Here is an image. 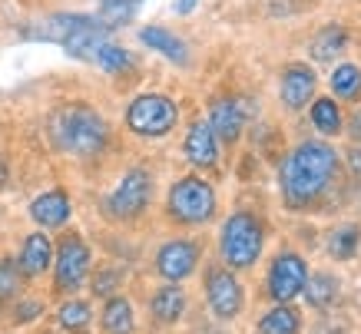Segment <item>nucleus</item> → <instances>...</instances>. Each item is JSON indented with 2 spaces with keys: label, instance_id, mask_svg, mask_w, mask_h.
Listing matches in <instances>:
<instances>
[{
  "label": "nucleus",
  "instance_id": "12",
  "mask_svg": "<svg viewBox=\"0 0 361 334\" xmlns=\"http://www.w3.org/2000/svg\"><path fill=\"white\" fill-rule=\"evenodd\" d=\"M315 93V73L308 70L305 63H292L282 73V99L285 106L302 109Z\"/></svg>",
  "mask_w": 361,
  "mask_h": 334
},
{
  "label": "nucleus",
  "instance_id": "3",
  "mask_svg": "<svg viewBox=\"0 0 361 334\" xmlns=\"http://www.w3.org/2000/svg\"><path fill=\"white\" fill-rule=\"evenodd\" d=\"M169 212H173L176 222L183 225H202L212 218L216 212V195H212V185L189 175V179H179L169 192Z\"/></svg>",
  "mask_w": 361,
  "mask_h": 334
},
{
  "label": "nucleus",
  "instance_id": "2",
  "mask_svg": "<svg viewBox=\"0 0 361 334\" xmlns=\"http://www.w3.org/2000/svg\"><path fill=\"white\" fill-rule=\"evenodd\" d=\"M50 136L60 149L73 152V156H93L106 146L110 130L97 109L83 106V103H70V106L56 109L50 119Z\"/></svg>",
  "mask_w": 361,
  "mask_h": 334
},
{
  "label": "nucleus",
  "instance_id": "28",
  "mask_svg": "<svg viewBox=\"0 0 361 334\" xmlns=\"http://www.w3.org/2000/svg\"><path fill=\"white\" fill-rule=\"evenodd\" d=\"M17 288H20V268H17L11 259H4L0 261V302L13 298Z\"/></svg>",
  "mask_w": 361,
  "mask_h": 334
},
{
  "label": "nucleus",
  "instance_id": "7",
  "mask_svg": "<svg viewBox=\"0 0 361 334\" xmlns=\"http://www.w3.org/2000/svg\"><path fill=\"white\" fill-rule=\"evenodd\" d=\"M90 271V248L83 245V238L70 235L60 242V252H56V285L66 291H73L83 285Z\"/></svg>",
  "mask_w": 361,
  "mask_h": 334
},
{
  "label": "nucleus",
  "instance_id": "29",
  "mask_svg": "<svg viewBox=\"0 0 361 334\" xmlns=\"http://www.w3.org/2000/svg\"><path fill=\"white\" fill-rule=\"evenodd\" d=\"M116 281H120V275H116V271H99L97 275V281H93V291H97V295H110L113 288H116Z\"/></svg>",
  "mask_w": 361,
  "mask_h": 334
},
{
  "label": "nucleus",
  "instance_id": "31",
  "mask_svg": "<svg viewBox=\"0 0 361 334\" xmlns=\"http://www.w3.org/2000/svg\"><path fill=\"white\" fill-rule=\"evenodd\" d=\"M196 4H199V0H176L173 11H176V13H189L192 7H196Z\"/></svg>",
  "mask_w": 361,
  "mask_h": 334
},
{
  "label": "nucleus",
  "instance_id": "19",
  "mask_svg": "<svg viewBox=\"0 0 361 334\" xmlns=\"http://www.w3.org/2000/svg\"><path fill=\"white\" fill-rule=\"evenodd\" d=\"M183 308H186V295H183L179 288H163L153 298V314L163 324H173L176 318L183 314Z\"/></svg>",
  "mask_w": 361,
  "mask_h": 334
},
{
  "label": "nucleus",
  "instance_id": "16",
  "mask_svg": "<svg viewBox=\"0 0 361 334\" xmlns=\"http://www.w3.org/2000/svg\"><path fill=\"white\" fill-rule=\"evenodd\" d=\"M140 40L146 47H153V50H159L163 56H169L173 63H186L189 60V50H186V44L179 40V37H173L169 30H163V27H142V33H140Z\"/></svg>",
  "mask_w": 361,
  "mask_h": 334
},
{
  "label": "nucleus",
  "instance_id": "1",
  "mask_svg": "<svg viewBox=\"0 0 361 334\" xmlns=\"http://www.w3.org/2000/svg\"><path fill=\"white\" fill-rule=\"evenodd\" d=\"M331 173H335V152H331V146H325V142H305V146H298L285 159V169H282V185H285L288 202L292 205L312 202L325 189Z\"/></svg>",
  "mask_w": 361,
  "mask_h": 334
},
{
  "label": "nucleus",
  "instance_id": "17",
  "mask_svg": "<svg viewBox=\"0 0 361 334\" xmlns=\"http://www.w3.org/2000/svg\"><path fill=\"white\" fill-rule=\"evenodd\" d=\"M50 255H54V248H50V238L47 235H30L23 242V252H20V271L23 275H44L47 265H50Z\"/></svg>",
  "mask_w": 361,
  "mask_h": 334
},
{
  "label": "nucleus",
  "instance_id": "10",
  "mask_svg": "<svg viewBox=\"0 0 361 334\" xmlns=\"http://www.w3.org/2000/svg\"><path fill=\"white\" fill-rule=\"evenodd\" d=\"M196 259H199V252L192 242H169V245L159 248L156 268H159V275H163L166 281H183L192 275Z\"/></svg>",
  "mask_w": 361,
  "mask_h": 334
},
{
  "label": "nucleus",
  "instance_id": "13",
  "mask_svg": "<svg viewBox=\"0 0 361 334\" xmlns=\"http://www.w3.org/2000/svg\"><path fill=\"white\" fill-rule=\"evenodd\" d=\"M30 216L37 218L40 225H47V228H60L66 218H70V199H66L60 189H54V192H44L40 199H33Z\"/></svg>",
  "mask_w": 361,
  "mask_h": 334
},
{
  "label": "nucleus",
  "instance_id": "24",
  "mask_svg": "<svg viewBox=\"0 0 361 334\" xmlns=\"http://www.w3.org/2000/svg\"><path fill=\"white\" fill-rule=\"evenodd\" d=\"M361 242V232L355 225H341L335 228L329 235V252L335 255V259H351L355 255V248H358Z\"/></svg>",
  "mask_w": 361,
  "mask_h": 334
},
{
  "label": "nucleus",
  "instance_id": "20",
  "mask_svg": "<svg viewBox=\"0 0 361 334\" xmlns=\"http://www.w3.org/2000/svg\"><path fill=\"white\" fill-rule=\"evenodd\" d=\"M312 123H315L318 132H325V136H335L341 130V109L335 99H315V106H312Z\"/></svg>",
  "mask_w": 361,
  "mask_h": 334
},
{
  "label": "nucleus",
  "instance_id": "14",
  "mask_svg": "<svg viewBox=\"0 0 361 334\" xmlns=\"http://www.w3.org/2000/svg\"><path fill=\"white\" fill-rule=\"evenodd\" d=\"M186 156L189 162H196V166H216L219 159V146H216V132L209 130L206 123H196L192 130L186 132Z\"/></svg>",
  "mask_w": 361,
  "mask_h": 334
},
{
  "label": "nucleus",
  "instance_id": "4",
  "mask_svg": "<svg viewBox=\"0 0 361 334\" xmlns=\"http://www.w3.org/2000/svg\"><path fill=\"white\" fill-rule=\"evenodd\" d=\"M222 255L232 268H249L252 261L262 255V225L259 218L245 216H232L222 228Z\"/></svg>",
  "mask_w": 361,
  "mask_h": 334
},
{
  "label": "nucleus",
  "instance_id": "35",
  "mask_svg": "<svg viewBox=\"0 0 361 334\" xmlns=\"http://www.w3.org/2000/svg\"><path fill=\"white\" fill-rule=\"evenodd\" d=\"M351 130H355V140H358L361 136V119H355V126H351Z\"/></svg>",
  "mask_w": 361,
  "mask_h": 334
},
{
  "label": "nucleus",
  "instance_id": "23",
  "mask_svg": "<svg viewBox=\"0 0 361 334\" xmlns=\"http://www.w3.org/2000/svg\"><path fill=\"white\" fill-rule=\"evenodd\" d=\"M341 50H345V30H341V27L322 30L315 37V44H312V56H315L318 63H329L331 56H338Z\"/></svg>",
  "mask_w": 361,
  "mask_h": 334
},
{
  "label": "nucleus",
  "instance_id": "32",
  "mask_svg": "<svg viewBox=\"0 0 361 334\" xmlns=\"http://www.w3.org/2000/svg\"><path fill=\"white\" fill-rule=\"evenodd\" d=\"M351 169H355V173H361V149L351 152Z\"/></svg>",
  "mask_w": 361,
  "mask_h": 334
},
{
  "label": "nucleus",
  "instance_id": "5",
  "mask_svg": "<svg viewBox=\"0 0 361 334\" xmlns=\"http://www.w3.org/2000/svg\"><path fill=\"white\" fill-rule=\"evenodd\" d=\"M176 119H179V109L166 97H140L126 109V123L140 136H166L176 126Z\"/></svg>",
  "mask_w": 361,
  "mask_h": 334
},
{
  "label": "nucleus",
  "instance_id": "30",
  "mask_svg": "<svg viewBox=\"0 0 361 334\" xmlns=\"http://www.w3.org/2000/svg\"><path fill=\"white\" fill-rule=\"evenodd\" d=\"M40 311H44V304H40V302H27V304H20L17 318H20V321H27V318H37Z\"/></svg>",
  "mask_w": 361,
  "mask_h": 334
},
{
  "label": "nucleus",
  "instance_id": "25",
  "mask_svg": "<svg viewBox=\"0 0 361 334\" xmlns=\"http://www.w3.org/2000/svg\"><path fill=\"white\" fill-rule=\"evenodd\" d=\"M106 73H123V70H130L133 66V56L123 50V47H116V44H103L97 50V56H93Z\"/></svg>",
  "mask_w": 361,
  "mask_h": 334
},
{
  "label": "nucleus",
  "instance_id": "8",
  "mask_svg": "<svg viewBox=\"0 0 361 334\" xmlns=\"http://www.w3.org/2000/svg\"><path fill=\"white\" fill-rule=\"evenodd\" d=\"M305 278L308 268L298 255H279L272 271H269V291H272L275 302H292L298 291L305 288Z\"/></svg>",
  "mask_w": 361,
  "mask_h": 334
},
{
  "label": "nucleus",
  "instance_id": "26",
  "mask_svg": "<svg viewBox=\"0 0 361 334\" xmlns=\"http://www.w3.org/2000/svg\"><path fill=\"white\" fill-rule=\"evenodd\" d=\"M305 298H308V304H315V308L329 304L331 298H335V278H331V275H308Z\"/></svg>",
  "mask_w": 361,
  "mask_h": 334
},
{
  "label": "nucleus",
  "instance_id": "18",
  "mask_svg": "<svg viewBox=\"0 0 361 334\" xmlns=\"http://www.w3.org/2000/svg\"><path fill=\"white\" fill-rule=\"evenodd\" d=\"M103 328H106V334H130L133 331V308L126 298H110V302H106Z\"/></svg>",
  "mask_w": 361,
  "mask_h": 334
},
{
  "label": "nucleus",
  "instance_id": "9",
  "mask_svg": "<svg viewBox=\"0 0 361 334\" xmlns=\"http://www.w3.org/2000/svg\"><path fill=\"white\" fill-rule=\"evenodd\" d=\"M206 295H209V308H212L216 318H235V314H239L242 288H239V281L232 278L229 271H209Z\"/></svg>",
  "mask_w": 361,
  "mask_h": 334
},
{
  "label": "nucleus",
  "instance_id": "33",
  "mask_svg": "<svg viewBox=\"0 0 361 334\" xmlns=\"http://www.w3.org/2000/svg\"><path fill=\"white\" fill-rule=\"evenodd\" d=\"M116 4H140V0H103V7H116Z\"/></svg>",
  "mask_w": 361,
  "mask_h": 334
},
{
  "label": "nucleus",
  "instance_id": "11",
  "mask_svg": "<svg viewBox=\"0 0 361 334\" xmlns=\"http://www.w3.org/2000/svg\"><path fill=\"white\" fill-rule=\"evenodd\" d=\"M242 103L239 99H219V103H212V113H209V130L216 132V140L222 142H235L242 132Z\"/></svg>",
  "mask_w": 361,
  "mask_h": 334
},
{
  "label": "nucleus",
  "instance_id": "22",
  "mask_svg": "<svg viewBox=\"0 0 361 334\" xmlns=\"http://www.w3.org/2000/svg\"><path fill=\"white\" fill-rule=\"evenodd\" d=\"M331 89H335L341 99H358L361 97V70L351 63L335 66V73H331Z\"/></svg>",
  "mask_w": 361,
  "mask_h": 334
},
{
  "label": "nucleus",
  "instance_id": "15",
  "mask_svg": "<svg viewBox=\"0 0 361 334\" xmlns=\"http://www.w3.org/2000/svg\"><path fill=\"white\" fill-rule=\"evenodd\" d=\"M103 44H106V30H103L97 20L90 23V27H83V30L70 33V37L63 40L66 54L77 56V60H93V56H97V50H99Z\"/></svg>",
  "mask_w": 361,
  "mask_h": 334
},
{
  "label": "nucleus",
  "instance_id": "34",
  "mask_svg": "<svg viewBox=\"0 0 361 334\" xmlns=\"http://www.w3.org/2000/svg\"><path fill=\"white\" fill-rule=\"evenodd\" d=\"M4 179H7V166H4V159H0V185H4Z\"/></svg>",
  "mask_w": 361,
  "mask_h": 334
},
{
  "label": "nucleus",
  "instance_id": "21",
  "mask_svg": "<svg viewBox=\"0 0 361 334\" xmlns=\"http://www.w3.org/2000/svg\"><path fill=\"white\" fill-rule=\"evenodd\" d=\"M262 334H298V314L288 304H279L259 321Z\"/></svg>",
  "mask_w": 361,
  "mask_h": 334
},
{
  "label": "nucleus",
  "instance_id": "27",
  "mask_svg": "<svg viewBox=\"0 0 361 334\" xmlns=\"http://www.w3.org/2000/svg\"><path fill=\"white\" fill-rule=\"evenodd\" d=\"M60 324H63L66 331H87L90 324V304L87 302H66L63 308H60Z\"/></svg>",
  "mask_w": 361,
  "mask_h": 334
},
{
  "label": "nucleus",
  "instance_id": "6",
  "mask_svg": "<svg viewBox=\"0 0 361 334\" xmlns=\"http://www.w3.org/2000/svg\"><path fill=\"white\" fill-rule=\"evenodd\" d=\"M149 189H153L149 175L142 173V169H130V173L123 175V183L116 185V192L110 195V212L120 218L140 216L142 209H146V202H149Z\"/></svg>",
  "mask_w": 361,
  "mask_h": 334
}]
</instances>
